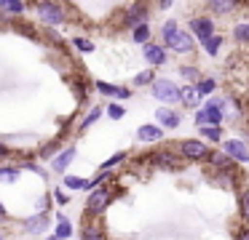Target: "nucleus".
Segmentation results:
<instances>
[{"mask_svg": "<svg viewBox=\"0 0 249 240\" xmlns=\"http://www.w3.org/2000/svg\"><path fill=\"white\" fill-rule=\"evenodd\" d=\"M161 37H163V48L174 53H190L196 48V37L190 35V30H182L174 19H169L161 27Z\"/></svg>", "mask_w": 249, "mask_h": 240, "instance_id": "1", "label": "nucleus"}, {"mask_svg": "<svg viewBox=\"0 0 249 240\" xmlns=\"http://www.w3.org/2000/svg\"><path fill=\"white\" fill-rule=\"evenodd\" d=\"M110 203H113V190H110V187H99V190L89 192V200H86V216L99 219L105 211H107Z\"/></svg>", "mask_w": 249, "mask_h": 240, "instance_id": "2", "label": "nucleus"}, {"mask_svg": "<svg viewBox=\"0 0 249 240\" xmlns=\"http://www.w3.org/2000/svg\"><path fill=\"white\" fill-rule=\"evenodd\" d=\"M150 91H153V99H158L161 104H174V101H179V94H182V88L169 78H158L150 85Z\"/></svg>", "mask_w": 249, "mask_h": 240, "instance_id": "3", "label": "nucleus"}, {"mask_svg": "<svg viewBox=\"0 0 249 240\" xmlns=\"http://www.w3.org/2000/svg\"><path fill=\"white\" fill-rule=\"evenodd\" d=\"M35 14H38V19L43 21V24H49V27H59V24H65V21H67L65 8H62L59 3H49V0L35 3Z\"/></svg>", "mask_w": 249, "mask_h": 240, "instance_id": "4", "label": "nucleus"}, {"mask_svg": "<svg viewBox=\"0 0 249 240\" xmlns=\"http://www.w3.org/2000/svg\"><path fill=\"white\" fill-rule=\"evenodd\" d=\"M179 155L190 163H204V160L212 158V149L206 147V142H198V139H182L179 142Z\"/></svg>", "mask_w": 249, "mask_h": 240, "instance_id": "5", "label": "nucleus"}, {"mask_svg": "<svg viewBox=\"0 0 249 240\" xmlns=\"http://www.w3.org/2000/svg\"><path fill=\"white\" fill-rule=\"evenodd\" d=\"M222 123V107H214L206 101L198 112H196V126L198 128H220Z\"/></svg>", "mask_w": 249, "mask_h": 240, "instance_id": "6", "label": "nucleus"}, {"mask_svg": "<svg viewBox=\"0 0 249 240\" xmlns=\"http://www.w3.org/2000/svg\"><path fill=\"white\" fill-rule=\"evenodd\" d=\"M188 27H190V35L198 37V43H206L209 37L217 35V32H214V21H212L209 16H193Z\"/></svg>", "mask_w": 249, "mask_h": 240, "instance_id": "7", "label": "nucleus"}, {"mask_svg": "<svg viewBox=\"0 0 249 240\" xmlns=\"http://www.w3.org/2000/svg\"><path fill=\"white\" fill-rule=\"evenodd\" d=\"M222 152H225L233 163H249V147L241 139H225V142H222Z\"/></svg>", "mask_w": 249, "mask_h": 240, "instance_id": "8", "label": "nucleus"}, {"mask_svg": "<svg viewBox=\"0 0 249 240\" xmlns=\"http://www.w3.org/2000/svg\"><path fill=\"white\" fill-rule=\"evenodd\" d=\"M49 227H51V216H49V213H35V216L24 219V224H22L24 235H46V232H49Z\"/></svg>", "mask_w": 249, "mask_h": 240, "instance_id": "9", "label": "nucleus"}, {"mask_svg": "<svg viewBox=\"0 0 249 240\" xmlns=\"http://www.w3.org/2000/svg\"><path fill=\"white\" fill-rule=\"evenodd\" d=\"M142 56H145V62L150 64V69L153 67H163L166 64V48L161 46V43H147L145 48H142Z\"/></svg>", "mask_w": 249, "mask_h": 240, "instance_id": "10", "label": "nucleus"}, {"mask_svg": "<svg viewBox=\"0 0 249 240\" xmlns=\"http://www.w3.org/2000/svg\"><path fill=\"white\" fill-rule=\"evenodd\" d=\"M137 139H140L142 144H156L163 139V128L158 126V123H145V126L137 128Z\"/></svg>", "mask_w": 249, "mask_h": 240, "instance_id": "11", "label": "nucleus"}, {"mask_svg": "<svg viewBox=\"0 0 249 240\" xmlns=\"http://www.w3.org/2000/svg\"><path fill=\"white\" fill-rule=\"evenodd\" d=\"M179 101H182V107H188V110H201V101H204V96H201V91L196 88V85H182V94H179Z\"/></svg>", "mask_w": 249, "mask_h": 240, "instance_id": "12", "label": "nucleus"}, {"mask_svg": "<svg viewBox=\"0 0 249 240\" xmlns=\"http://www.w3.org/2000/svg\"><path fill=\"white\" fill-rule=\"evenodd\" d=\"M153 163H156L158 168L177 171V168H179V155L172 152V149H158V152L153 155Z\"/></svg>", "mask_w": 249, "mask_h": 240, "instance_id": "13", "label": "nucleus"}, {"mask_svg": "<svg viewBox=\"0 0 249 240\" xmlns=\"http://www.w3.org/2000/svg\"><path fill=\"white\" fill-rule=\"evenodd\" d=\"M124 24L129 27V30H134V27H140V24H147V5H140V3L131 5L124 16Z\"/></svg>", "mask_w": 249, "mask_h": 240, "instance_id": "14", "label": "nucleus"}, {"mask_svg": "<svg viewBox=\"0 0 249 240\" xmlns=\"http://www.w3.org/2000/svg\"><path fill=\"white\" fill-rule=\"evenodd\" d=\"M72 160H75V147L70 144V147H65L59 155H54V158H51V171H56V174H65L67 165H70Z\"/></svg>", "mask_w": 249, "mask_h": 240, "instance_id": "15", "label": "nucleus"}, {"mask_svg": "<svg viewBox=\"0 0 249 240\" xmlns=\"http://www.w3.org/2000/svg\"><path fill=\"white\" fill-rule=\"evenodd\" d=\"M156 120H158V126H161V128H177L182 117H179V112L172 110V107H158V110H156Z\"/></svg>", "mask_w": 249, "mask_h": 240, "instance_id": "16", "label": "nucleus"}, {"mask_svg": "<svg viewBox=\"0 0 249 240\" xmlns=\"http://www.w3.org/2000/svg\"><path fill=\"white\" fill-rule=\"evenodd\" d=\"M97 91L102 96H110V99H129L131 96V91L129 88H124V85H113V83H105V80H97Z\"/></svg>", "mask_w": 249, "mask_h": 240, "instance_id": "17", "label": "nucleus"}, {"mask_svg": "<svg viewBox=\"0 0 249 240\" xmlns=\"http://www.w3.org/2000/svg\"><path fill=\"white\" fill-rule=\"evenodd\" d=\"M81 240H110V238H107V232H105V227H102V224L89 222L86 227L81 229Z\"/></svg>", "mask_w": 249, "mask_h": 240, "instance_id": "18", "label": "nucleus"}, {"mask_svg": "<svg viewBox=\"0 0 249 240\" xmlns=\"http://www.w3.org/2000/svg\"><path fill=\"white\" fill-rule=\"evenodd\" d=\"M209 165H212V171H214V174H217V171H233V168H236V163H233L225 152H212Z\"/></svg>", "mask_w": 249, "mask_h": 240, "instance_id": "19", "label": "nucleus"}, {"mask_svg": "<svg viewBox=\"0 0 249 240\" xmlns=\"http://www.w3.org/2000/svg\"><path fill=\"white\" fill-rule=\"evenodd\" d=\"M62 184H65V190H70V192H75V190L94 192V187H91V179H81V176H70V174H67Z\"/></svg>", "mask_w": 249, "mask_h": 240, "instance_id": "20", "label": "nucleus"}, {"mask_svg": "<svg viewBox=\"0 0 249 240\" xmlns=\"http://www.w3.org/2000/svg\"><path fill=\"white\" fill-rule=\"evenodd\" d=\"M54 235L59 240H70L72 238V224L65 213H56V227H54Z\"/></svg>", "mask_w": 249, "mask_h": 240, "instance_id": "21", "label": "nucleus"}, {"mask_svg": "<svg viewBox=\"0 0 249 240\" xmlns=\"http://www.w3.org/2000/svg\"><path fill=\"white\" fill-rule=\"evenodd\" d=\"M22 168L19 165H0V184H17Z\"/></svg>", "mask_w": 249, "mask_h": 240, "instance_id": "22", "label": "nucleus"}, {"mask_svg": "<svg viewBox=\"0 0 249 240\" xmlns=\"http://www.w3.org/2000/svg\"><path fill=\"white\" fill-rule=\"evenodd\" d=\"M236 8H238L236 0H212L209 3V11H214V14H220V16L231 14V11H236Z\"/></svg>", "mask_w": 249, "mask_h": 240, "instance_id": "23", "label": "nucleus"}, {"mask_svg": "<svg viewBox=\"0 0 249 240\" xmlns=\"http://www.w3.org/2000/svg\"><path fill=\"white\" fill-rule=\"evenodd\" d=\"M236 176H238L236 168H233V171H217V174H214V181L228 190V187H236Z\"/></svg>", "mask_w": 249, "mask_h": 240, "instance_id": "24", "label": "nucleus"}, {"mask_svg": "<svg viewBox=\"0 0 249 240\" xmlns=\"http://www.w3.org/2000/svg\"><path fill=\"white\" fill-rule=\"evenodd\" d=\"M238 216H241V222H247V227H249V190L238 192Z\"/></svg>", "mask_w": 249, "mask_h": 240, "instance_id": "25", "label": "nucleus"}, {"mask_svg": "<svg viewBox=\"0 0 249 240\" xmlns=\"http://www.w3.org/2000/svg\"><path fill=\"white\" fill-rule=\"evenodd\" d=\"M156 83V72L153 69H142V72L134 75V88H145V85Z\"/></svg>", "mask_w": 249, "mask_h": 240, "instance_id": "26", "label": "nucleus"}, {"mask_svg": "<svg viewBox=\"0 0 249 240\" xmlns=\"http://www.w3.org/2000/svg\"><path fill=\"white\" fill-rule=\"evenodd\" d=\"M126 158H129V152H115V155H110V158L105 160L102 165H99V171H102V174H110V171H113L118 163H124Z\"/></svg>", "mask_w": 249, "mask_h": 240, "instance_id": "27", "label": "nucleus"}, {"mask_svg": "<svg viewBox=\"0 0 249 240\" xmlns=\"http://www.w3.org/2000/svg\"><path fill=\"white\" fill-rule=\"evenodd\" d=\"M0 11H6V14H24L27 3H22V0H0Z\"/></svg>", "mask_w": 249, "mask_h": 240, "instance_id": "28", "label": "nucleus"}, {"mask_svg": "<svg viewBox=\"0 0 249 240\" xmlns=\"http://www.w3.org/2000/svg\"><path fill=\"white\" fill-rule=\"evenodd\" d=\"M99 117H102V107H91V112H89V115L81 120V126H78V131H89V128H91L94 123L99 120Z\"/></svg>", "mask_w": 249, "mask_h": 240, "instance_id": "29", "label": "nucleus"}, {"mask_svg": "<svg viewBox=\"0 0 249 240\" xmlns=\"http://www.w3.org/2000/svg\"><path fill=\"white\" fill-rule=\"evenodd\" d=\"M131 40H134V43H142V46H147V43H150V27H147V24L134 27V30H131Z\"/></svg>", "mask_w": 249, "mask_h": 240, "instance_id": "30", "label": "nucleus"}, {"mask_svg": "<svg viewBox=\"0 0 249 240\" xmlns=\"http://www.w3.org/2000/svg\"><path fill=\"white\" fill-rule=\"evenodd\" d=\"M204 46V51L209 53V56H217L220 53V48H222V35H214V37H209L206 43H201Z\"/></svg>", "mask_w": 249, "mask_h": 240, "instance_id": "31", "label": "nucleus"}, {"mask_svg": "<svg viewBox=\"0 0 249 240\" xmlns=\"http://www.w3.org/2000/svg\"><path fill=\"white\" fill-rule=\"evenodd\" d=\"M233 40L236 43H249V21H241V24L233 27Z\"/></svg>", "mask_w": 249, "mask_h": 240, "instance_id": "32", "label": "nucleus"}, {"mask_svg": "<svg viewBox=\"0 0 249 240\" xmlns=\"http://www.w3.org/2000/svg\"><path fill=\"white\" fill-rule=\"evenodd\" d=\"M179 75H182V78H188V80H190V85H196V83L201 80V69H198V67H190V64L179 67Z\"/></svg>", "mask_w": 249, "mask_h": 240, "instance_id": "33", "label": "nucleus"}, {"mask_svg": "<svg viewBox=\"0 0 249 240\" xmlns=\"http://www.w3.org/2000/svg\"><path fill=\"white\" fill-rule=\"evenodd\" d=\"M196 88L201 91V96H206V94H212V91L217 88V83H214V80H212V78H201L198 83H196Z\"/></svg>", "mask_w": 249, "mask_h": 240, "instance_id": "34", "label": "nucleus"}, {"mask_svg": "<svg viewBox=\"0 0 249 240\" xmlns=\"http://www.w3.org/2000/svg\"><path fill=\"white\" fill-rule=\"evenodd\" d=\"M72 46H75L78 51H83V53H91L94 51V43L89 40V37H72Z\"/></svg>", "mask_w": 249, "mask_h": 240, "instance_id": "35", "label": "nucleus"}, {"mask_svg": "<svg viewBox=\"0 0 249 240\" xmlns=\"http://www.w3.org/2000/svg\"><path fill=\"white\" fill-rule=\"evenodd\" d=\"M201 136L209 142H222V128H201Z\"/></svg>", "mask_w": 249, "mask_h": 240, "instance_id": "36", "label": "nucleus"}, {"mask_svg": "<svg viewBox=\"0 0 249 240\" xmlns=\"http://www.w3.org/2000/svg\"><path fill=\"white\" fill-rule=\"evenodd\" d=\"M19 168H22V171H33V174H38V176H46V171L40 168L38 163H33V160H24V163H19Z\"/></svg>", "mask_w": 249, "mask_h": 240, "instance_id": "37", "label": "nucleus"}, {"mask_svg": "<svg viewBox=\"0 0 249 240\" xmlns=\"http://www.w3.org/2000/svg\"><path fill=\"white\" fill-rule=\"evenodd\" d=\"M59 147H62V144H59V142H51V144H46V147H43V149H40V158H51V155H54V152H56V155H59V152H62V149H59Z\"/></svg>", "mask_w": 249, "mask_h": 240, "instance_id": "38", "label": "nucleus"}, {"mask_svg": "<svg viewBox=\"0 0 249 240\" xmlns=\"http://www.w3.org/2000/svg\"><path fill=\"white\" fill-rule=\"evenodd\" d=\"M107 115L113 117V120H121V117L126 115V110H124L121 104H110V107H107Z\"/></svg>", "mask_w": 249, "mask_h": 240, "instance_id": "39", "label": "nucleus"}, {"mask_svg": "<svg viewBox=\"0 0 249 240\" xmlns=\"http://www.w3.org/2000/svg\"><path fill=\"white\" fill-rule=\"evenodd\" d=\"M51 197H54V200L59 203V206H67V200H70V197H67V192H65V190H59V187H56V190L51 192Z\"/></svg>", "mask_w": 249, "mask_h": 240, "instance_id": "40", "label": "nucleus"}, {"mask_svg": "<svg viewBox=\"0 0 249 240\" xmlns=\"http://www.w3.org/2000/svg\"><path fill=\"white\" fill-rule=\"evenodd\" d=\"M11 155H14V149L8 147V144H3V142H0V160H6V158H11Z\"/></svg>", "mask_w": 249, "mask_h": 240, "instance_id": "41", "label": "nucleus"}, {"mask_svg": "<svg viewBox=\"0 0 249 240\" xmlns=\"http://www.w3.org/2000/svg\"><path fill=\"white\" fill-rule=\"evenodd\" d=\"M236 240H249V227H241V232H238Z\"/></svg>", "mask_w": 249, "mask_h": 240, "instance_id": "42", "label": "nucleus"}, {"mask_svg": "<svg viewBox=\"0 0 249 240\" xmlns=\"http://www.w3.org/2000/svg\"><path fill=\"white\" fill-rule=\"evenodd\" d=\"M0 219H8V211H6V206L0 203Z\"/></svg>", "mask_w": 249, "mask_h": 240, "instance_id": "43", "label": "nucleus"}, {"mask_svg": "<svg viewBox=\"0 0 249 240\" xmlns=\"http://www.w3.org/2000/svg\"><path fill=\"white\" fill-rule=\"evenodd\" d=\"M43 240H59V238H56V235H46Z\"/></svg>", "mask_w": 249, "mask_h": 240, "instance_id": "44", "label": "nucleus"}, {"mask_svg": "<svg viewBox=\"0 0 249 240\" xmlns=\"http://www.w3.org/2000/svg\"><path fill=\"white\" fill-rule=\"evenodd\" d=\"M0 240H3V232H0Z\"/></svg>", "mask_w": 249, "mask_h": 240, "instance_id": "45", "label": "nucleus"}]
</instances>
